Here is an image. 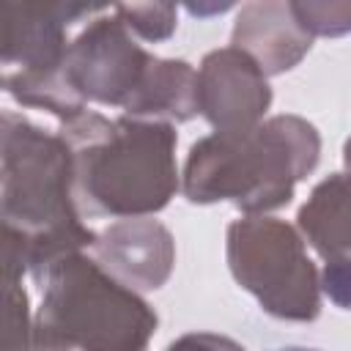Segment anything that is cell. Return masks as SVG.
Instances as JSON below:
<instances>
[{
    "mask_svg": "<svg viewBox=\"0 0 351 351\" xmlns=\"http://www.w3.org/2000/svg\"><path fill=\"white\" fill-rule=\"evenodd\" d=\"M129 118L184 123L197 115V71L186 60L156 58L145 85L123 112Z\"/></svg>",
    "mask_w": 351,
    "mask_h": 351,
    "instance_id": "12",
    "label": "cell"
},
{
    "mask_svg": "<svg viewBox=\"0 0 351 351\" xmlns=\"http://www.w3.org/2000/svg\"><path fill=\"white\" fill-rule=\"evenodd\" d=\"M271 88L263 69L241 49L208 52L197 69V112L214 132H247L263 123Z\"/></svg>",
    "mask_w": 351,
    "mask_h": 351,
    "instance_id": "8",
    "label": "cell"
},
{
    "mask_svg": "<svg viewBox=\"0 0 351 351\" xmlns=\"http://www.w3.org/2000/svg\"><path fill=\"white\" fill-rule=\"evenodd\" d=\"M74 148L77 200L88 214L137 219L162 211L178 189L176 126L85 110L60 123Z\"/></svg>",
    "mask_w": 351,
    "mask_h": 351,
    "instance_id": "3",
    "label": "cell"
},
{
    "mask_svg": "<svg viewBox=\"0 0 351 351\" xmlns=\"http://www.w3.org/2000/svg\"><path fill=\"white\" fill-rule=\"evenodd\" d=\"M154 60L156 55H151L115 8H110L90 19V25L69 44L63 80L80 101L121 107L126 112L145 85Z\"/></svg>",
    "mask_w": 351,
    "mask_h": 351,
    "instance_id": "7",
    "label": "cell"
},
{
    "mask_svg": "<svg viewBox=\"0 0 351 351\" xmlns=\"http://www.w3.org/2000/svg\"><path fill=\"white\" fill-rule=\"evenodd\" d=\"M112 8L123 19V25L143 41H165L176 33V3H123Z\"/></svg>",
    "mask_w": 351,
    "mask_h": 351,
    "instance_id": "13",
    "label": "cell"
},
{
    "mask_svg": "<svg viewBox=\"0 0 351 351\" xmlns=\"http://www.w3.org/2000/svg\"><path fill=\"white\" fill-rule=\"evenodd\" d=\"M0 140L3 261L25 266L38 280L55 261L96 241L77 208L74 148L60 132L16 112H3Z\"/></svg>",
    "mask_w": 351,
    "mask_h": 351,
    "instance_id": "1",
    "label": "cell"
},
{
    "mask_svg": "<svg viewBox=\"0 0 351 351\" xmlns=\"http://www.w3.org/2000/svg\"><path fill=\"white\" fill-rule=\"evenodd\" d=\"M247 52L266 77L291 71L313 47V36L299 25L291 3L255 0L241 5L233 25V44Z\"/></svg>",
    "mask_w": 351,
    "mask_h": 351,
    "instance_id": "10",
    "label": "cell"
},
{
    "mask_svg": "<svg viewBox=\"0 0 351 351\" xmlns=\"http://www.w3.org/2000/svg\"><path fill=\"white\" fill-rule=\"evenodd\" d=\"M93 252L96 261L132 291L162 288L176 266L173 233L148 217L112 222L96 236Z\"/></svg>",
    "mask_w": 351,
    "mask_h": 351,
    "instance_id": "9",
    "label": "cell"
},
{
    "mask_svg": "<svg viewBox=\"0 0 351 351\" xmlns=\"http://www.w3.org/2000/svg\"><path fill=\"white\" fill-rule=\"evenodd\" d=\"M36 326L80 351H145L156 332L154 307L99 261L71 252L41 277Z\"/></svg>",
    "mask_w": 351,
    "mask_h": 351,
    "instance_id": "4",
    "label": "cell"
},
{
    "mask_svg": "<svg viewBox=\"0 0 351 351\" xmlns=\"http://www.w3.org/2000/svg\"><path fill=\"white\" fill-rule=\"evenodd\" d=\"M192 14H197V16H206V14H222V11H228L230 8V3H211V5H186Z\"/></svg>",
    "mask_w": 351,
    "mask_h": 351,
    "instance_id": "17",
    "label": "cell"
},
{
    "mask_svg": "<svg viewBox=\"0 0 351 351\" xmlns=\"http://www.w3.org/2000/svg\"><path fill=\"white\" fill-rule=\"evenodd\" d=\"M296 228L321 258L351 255V170L335 173L313 186L299 208Z\"/></svg>",
    "mask_w": 351,
    "mask_h": 351,
    "instance_id": "11",
    "label": "cell"
},
{
    "mask_svg": "<svg viewBox=\"0 0 351 351\" xmlns=\"http://www.w3.org/2000/svg\"><path fill=\"white\" fill-rule=\"evenodd\" d=\"M321 291L343 310H351V255L326 261L321 271Z\"/></svg>",
    "mask_w": 351,
    "mask_h": 351,
    "instance_id": "15",
    "label": "cell"
},
{
    "mask_svg": "<svg viewBox=\"0 0 351 351\" xmlns=\"http://www.w3.org/2000/svg\"><path fill=\"white\" fill-rule=\"evenodd\" d=\"M321 159L318 129L299 115H271L247 132H214L192 143L181 176L189 203L228 200L247 217L291 203Z\"/></svg>",
    "mask_w": 351,
    "mask_h": 351,
    "instance_id": "2",
    "label": "cell"
},
{
    "mask_svg": "<svg viewBox=\"0 0 351 351\" xmlns=\"http://www.w3.org/2000/svg\"><path fill=\"white\" fill-rule=\"evenodd\" d=\"M343 162H346V170H351V137L343 145Z\"/></svg>",
    "mask_w": 351,
    "mask_h": 351,
    "instance_id": "18",
    "label": "cell"
},
{
    "mask_svg": "<svg viewBox=\"0 0 351 351\" xmlns=\"http://www.w3.org/2000/svg\"><path fill=\"white\" fill-rule=\"evenodd\" d=\"M165 351H247L244 346H239L236 340L225 337V335H214V332H192L178 337L176 343H170Z\"/></svg>",
    "mask_w": 351,
    "mask_h": 351,
    "instance_id": "16",
    "label": "cell"
},
{
    "mask_svg": "<svg viewBox=\"0 0 351 351\" xmlns=\"http://www.w3.org/2000/svg\"><path fill=\"white\" fill-rule=\"evenodd\" d=\"M228 266L261 307L282 321H315L321 313V274L299 228L277 217H244L228 228Z\"/></svg>",
    "mask_w": 351,
    "mask_h": 351,
    "instance_id": "6",
    "label": "cell"
},
{
    "mask_svg": "<svg viewBox=\"0 0 351 351\" xmlns=\"http://www.w3.org/2000/svg\"><path fill=\"white\" fill-rule=\"evenodd\" d=\"M291 8L310 36H343L351 30V0H293Z\"/></svg>",
    "mask_w": 351,
    "mask_h": 351,
    "instance_id": "14",
    "label": "cell"
},
{
    "mask_svg": "<svg viewBox=\"0 0 351 351\" xmlns=\"http://www.w3.org/2000/svg\"><path fill=\"white\" fill-rule=\"evenodd\" d=\"M110 5L90 3H3V41L0 66L3 88L19 104L44 110L60 123L85 112L88 104L80 101L63 80V66L69 55L66 33L80 16L101 14Z\"/></svg>",
    "mask_w": 351,
    "mask_h": 351,
    "instance_id": "5",
    "label": "cell"
}]
</instances>
